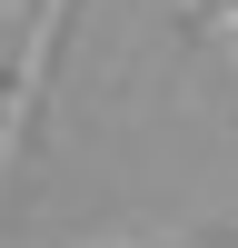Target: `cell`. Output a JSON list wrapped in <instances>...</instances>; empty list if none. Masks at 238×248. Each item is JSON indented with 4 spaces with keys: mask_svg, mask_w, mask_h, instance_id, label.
<instances>
[{
    "mask_svg": "<svg viewBox=\"0 0 238 248\" xmlns=\"http://www.w3.org/2000/svg\"><path fill=\"white\" fill-rule=\"evenodd\" d=\"M40 99H50V60L20 50V60H10V90H0V199H10V169H20V149H30Z\"/></svg>",
    "mask_w": 238,
    "mask_h": 248,
    "instance_id": "cell-1",
    "label": "cell"
},
{
    "mask_svg": "<svg viewBox=\"0 0 238 248\" xmlns=\"http://www.w3.org/2000/svg\"><path fill=\"white\" fill-rule=\"evenodd\" d=\"M178 20H189V30L228 60V79H238V0H178Z\"/></svg>",
    "mask_w": 238,
    "mask_h": 248,
    "instance_id": "cell-2",
    "label": "cell"
},
{
    "mask_svg": "<svg viewBox=\"0 0 238 248\" xmlns=\"http://www.w3.org/2000/svg\"><path fill=\"white\" fill-rule=\"evenodd\" d=\"M79 248H198L189 229H129V238H79Z\"/></svg>",
    "mask_w": 238,
    "mask_h": 248,
    "instance_id": "cell-3",
    "label": "cell"
},
{
    "mask_svg": "<svg viewBox=\"0 0 238 248\" xmlns=\"http://www.w3.org/2000/svg\"><path fill=\"white\" fill-rule=\"evenodd\" d=\"M10 60H20V40H0V90H10Z\"/></svg>",
    "mask_w": 238,
    "mask_h": 248,
    "instance_id": "cell-4",
    "label": "cell"
}]
</instances>
